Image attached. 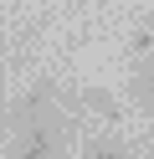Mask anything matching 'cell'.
Listing matches in <instances>:
<instances>
[{
    "instance_id": "obj_3",
    "label": "cell",
    "mask_w": 154,
    "mask_h": 159,
    "mask_svg": "<svg viewBox=\"0 0 154 159\" xmlns=\"http://www.w3.org/2000/svg\"><path fill=\"white\" fill-rule=\"evenodd\" d=\"M128 98H133V108L154 113V57H139V62H133V77H128Z\"/></svg>"
},
{
    "instance_id": "obj_1",
    "label": "cell",
    "mask_w": 154,
    "mask_h": 159,
    "mask_svg": "<svg viewBox=\"0 0 154 159\" xmlns=\"http://www.w3.org/2000/svg\"><path fill=\"white\" fill-rule=\"evenodd\" d=\"M62 144H67V128H62L57 118H41V123L16 128V139H10V149H5V159H57Z\"/></svg>"
},
{
    "instance_id": "obj_5",
    "label": "cell",
    "mask_w": 154,
    "mask_h": 159,
    "mask_svg": "<svg viewBox=\"0 0 154 159\" xmlns=\"http://www.w3.org/2000/svg\"><path fill=\"white\" fill-rule=\"evenodd\" d=\"M82 159H133L123 144H113V139H98V144H87V154Z\"/></svg>"
},
{
    "instance_id": "obj_4",
    "label": "cell",
    "mask_w": 154,
    "mask_h": 159,
    "mask_svg": "<svg viewBox=\"0 0 154 159\" xmlns=\"http://www.w3.org/2000/svg\"><path fill=\"white\" fill-rule=\"evenodd\" d=\"M82 108H92V113H103V118H118V98L103 93V87H87V93H82Z\"/></svg>"
},
{
    "instance_id": "obj_6",
    "label": "cell",
    "mask_w": 154,
    "mask_h": 159,
    "mask_svg": "<svg viewBox=\"0 0 154 159\" xmlns=\"http://www.w3.org/2000/svg\"><path fill=\"white\" fill-rule=\"evenodd\" d=\"M128 46H133V62H139V57H154V26H139Z\"/></svg>"
},
{
    "instance_id": "obj_2",
    "label": "cell",
    "mask_w": 154,
    "mask_h": 159,
    "mask_svg": "<svg viewBox=\"0 0 154 159\" xmlns=\"http://www.w3.org/2000/svg\"><path fill=\"white\" fill-rule=\"evenodd\" d=\"M51 103H57V87H51V82H36L16 108H10V123L26 128V123H41V118H57V113H51Z\"/></svg>"
}]
</instances>
